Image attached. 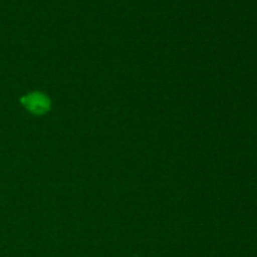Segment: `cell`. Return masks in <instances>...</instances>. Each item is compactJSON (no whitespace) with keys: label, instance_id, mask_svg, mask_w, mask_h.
<instances>
[{"label":"cell","instance_id":"cell-1","mask_svg":"<svg viewBox=\"0 0 257 257\" xmlns=\"http://www.w3.org/2000/svg\"><path fill=\"white\" fill-rule=\"evenodd\" d=\"M25 104L29 108L30 110H35V112H39V110H44L47 108L48 102L45 98L40 97L39 94H32L28 98L24 99Z\"/></svg>","mask_w":257,"mask_h":257}]
</instances>
